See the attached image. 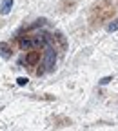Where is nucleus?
Returning <instances> with one entry per match:
<instances>
[{
  "label": "nucleus",
  "mask_w": 118,
  "mask_h": 131,
  "mask_svg": "<svg viewBox=\"0 0 118 131\" xmlns=\"http://www.w3.org/2000/svg\"><path fill=\"white\" fill-rule=\"evenodd\" d=\"M16 84H18V86H26L27 84V78L26 77H18V78H16Z\"/></svg>",
  "instance_id": "obj_7"
},
{
  "label": "nucleus",
  "mask_w": 118,
  "mask_h": 131,
  "mask_svg": "<svg viewBox=\"0 0 118 131\" xmlns=\"http://www.w3.org/2000/svg\"><path fill=\"white\" fill-rule=\"evenodd\" d=\"M44 66H45V71H53L56 66V51L49 46H45V51H44Z\"/></svg>",
  "instance_id": "obj_1"
},
{
  "label": "nucleus",
  "mask_w": 118,
  "mask_h": 131,
  "mask_svg": "<svg viewBox=\"0 0 118 131\" xmlns=\"http://www.w3.org/2000/svg\"><path fill=\"white\" fill-rule=\"evenodd\" d=\"M13 9V0H2V6H0V13L2 15H9Z\"/></svg>",
  "instance_id": "obj_4"
},
{
  "label": "nucleus",
  "mask_w": 118,
  "mask_h": 131,
  "mask_svg": "<svg viewBox=\"0 0 118 131\" xmlns=\"http://www.w3.org/2000/svg\"><path fill=\"white\" fill-rule=\"evenodd\" d=\"M20 47L24 49V51L33 49V38H31V37H22V38H20Z\"/></svg>",
  "instance_id": "obj_5"
},
{
  "label": "nucleus",
  "mask_w": 118,
  "mask_h": 131,
  "mask_svg": "<svg viewBox=\"0 0 118 131\" xmlns=\"http://www.w3.org/2000/svg\"><path fill=\"white\" fill-rule=\"evenodd\" d=\"M107 31H109V33H114V31H118V18H114L111 24H107Z\"/></svg>",
  "instance_id": "obj_6"
},
{
  "label": "nucleus",
  "mask_w": 118,
  "mask_h": 131,
  "mask_svg": "<svg viewBox=\"0 0 118 131\" xmlns=\"http://www.w3.org/2000/svg\"><path fill=\"white\" fill-rule=\"evenodd\" d=\"M111 80H113V77H104V78H100V86H105V84H109Z\"/></svg>",
  "instance_id": "obj_8"
},
{
  "label": "nucleus",
  "mask_w": 118,
  "mask_h": 131,
  "mask_svg": "<svg viewBox=\"0 0 118 131\" xmlns=\"http://www.w3.org/2000/svg\"><path fill=\"white\" fill-rule=\"evenodd\" d=\"M0 57L2 58H11V47H9V44L7 42H0Z\"/></svg>",
  "instance_id": "obj_3"
},
{
  "label": "nucleus",
  "mask_w": 118,
  "mask_h": 131,
  "mask_svg": "<svg viewBox=\"0 0 118 131\" xmlns=\"http://www.w3.org/2000/svg\"><path fill=\"white\" fill-rule=\"evenodd\" d=\"M40 53L38 51H35V49H29L27 51V55H26V58H24V62L27 64V66H37L38 62H40Z\"/></svg>",
  "instance_id": "obj_2"
}]
</instances>
